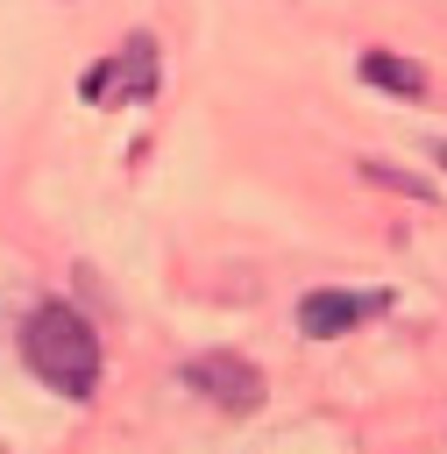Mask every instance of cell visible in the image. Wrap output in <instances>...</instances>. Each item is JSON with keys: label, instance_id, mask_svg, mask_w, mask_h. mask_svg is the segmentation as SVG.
<instances>
[{"label": "cell", "instance_id": "6", "mask_svg": "<svg viewBox=\"0 0 447 454\" xmlns=\"http://www.w3.org/2000/svg\"><path fill=\"white\" fill-rule=\"evenodd\" d=\"M362 177H369V184H390V192H412V199H433V184H426V177H404L397 163H362Z\"/></svg>", "mask_w": 447, "mask_h": 454}, {"label": "cell", "instance_id": "2", "mask_svg": "<svg viewBox=\"0 0 447 454\" xmlns=\"http://www.w3.org/2000/svg\"><path fill=\"white\" fill-rule=\"evenodd\" d=\"M177 383H184L192 397H206L213 411H255V404H263V369L241 362V355H192V362L177 369Z\"/></svg>", "mask_w": 447, "mask_h": 454}, {"label": "cell", "instance_id": "3", "mask_svg": "<svg viewBox=\"0 0 447 454\" xmlns=\"http://www.w3.org/2000/svg\"><path fill=\"white\" fill-rule=\"evenodd\" d=\"M78 92L92 99V106H114V99H149L156 92V43L149 35H128L99 71H85L78 78Z\"/></svg>", "mask_w": 447, "mask_h": 454}, {"label": "cell", "instance_id": "5", "mask_svg": "<svg viewBox=\"0 0 447 454\" xmlns=\"http://www.w3.org/2000/svg\"><path fill=\"white\" fill-rule=\"evenodd\" d=\"M362 78L383 85V92H404V99L426 92V64H412V57H397V50H362Z\"/></svg>", "mask_w": 447, "mask_h": 454}, {"label": "cell", "instance_id": "7", "mask_svg": "<svg viewBox=\"0 0 447 454\" xmlns=\"http://www.w3.org/2000/svg\"><path fill=\"white\" fill-rule=\"evenodd\" d=\"M440 163H447V142H440Z\"/></svg>", "mask_w": 447, "mask_h": 454}, {"label": "cell", "instance_id": "1", "mask_svg": "<svg viewBox=\"0 0 447 454\" xmlns=\"http://www.w3.org/2000/svg\"><path fill=\"white\" fill-rule=\"evenodd\" d=\"M21 355H28V369H35L57 397H92V390H99V333H92L71 305H57V298L28 312Z\"/></svg>", "mask_w": 447, "mask_h": 454}, {"label": "cell", "instance_id": "4", "mask_svg": "<svg viewBox=\"0 0 447 454\" xmlns=\"http://www.w3.org/2000/svg\"><path fill=\"white\" fill-rule=\"evenodd\" d=\"M376 312H383L376 291H312V298L298 305V333H305V340H341L348 326H362V319H376Z\"/></svg>", "mask_w": 447, "mask_h": 454}]
</instances>
